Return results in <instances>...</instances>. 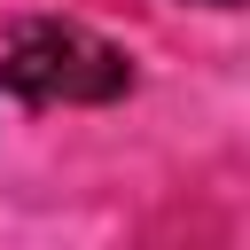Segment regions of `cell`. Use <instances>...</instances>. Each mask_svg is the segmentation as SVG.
<instances>
[{
    "instance_id": "cell-2",
    "label": "cell",
    "mask_w": 250,
    "mask_h": 250,
    "mask_svg": "<svg viewBox=\"0 0 250 250\" xmlns=\"http://www.w3.org/2000/svg\"><path fill=\"white\" fill-rule=\"evenodd\" d=\"M203 8H242V0H203Z\"/></svg>"
},
{
    "instance_id": "cell-1",
    "label": "cell",
    "mask_w": 250,
    "mask_h": 250,
    "mask_svg": "<svg viewBox=\"0 0 250 250\" xmlns=\"http://www.w3.org/2000/svg\"><path fill=\"white\" fill-rule=\"evenodd\" d=\"M0 78L31 109H94L133 86V62H125V47H109L102 31H86L70 16H31V23H16Z\"/></svg>"
}]
</instances>
